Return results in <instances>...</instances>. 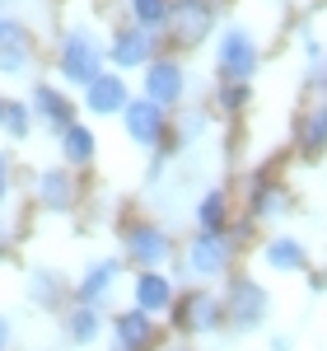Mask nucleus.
Listing matches in <instances>:
<instances>
[{
	"mask_svg": "<svg viewBox=\"0 0 327 351\" xmlns=\"http://www.w3.org/2000/svg\"><path fill=\"white\" fill-rule=\"evenodd\" d=\"M61 75L70 84H89L94 75H103V52H99V43L75 28V33H66V43H61V66H56Z\"/></svg>",
	"mask_w": 327,
	"mask_h": 351,
	"instance_id": "f257e3e1",
	"label": "nucleus"
},
{
	"mask_svg": "<svg viewBox=\"0 0 327 351\" xmlns=\"http://www.w3.org/2000/svg\"><path fill=\"white\" fill-rule=\"evenodd\" d=\"M155 56V38H150V28H122L117 33V43H112V61L117 66H145Z\"/></svg>",
	"mask_w": 327,
	"mask_h": 351,
	"instance_id": "6e6552de",
	"label": "nucleus"
},
{
	"mask_svg": "<svg viewBox=\"0 0 327 351\" xmlns=\"http://www.w3.org/2000/svg\"><path fill=\"white\" fill-rule=\"evenodd\" d=\"M66 337L80 342V347H84V342H94V337H99V309H94V304H80V309L66 319Z\"/></svg>",
	"mask_w": 327,
	"mask_h": 351,
	"instance_id": "f3484780",
	"label": "nucleus"
},
{
	"mask_svg": "<svg viewBox=\"0 0 327 351\" xmlns=\"http://www.w3.org/2000/svg\"><path fill=\"white\" fill-rule=\"evenodd\" d=\"M224 263H229V239L220 230H201L196 243H192V271L196 276H215V271H224Z\"/></svg>",
	"mask_w": 327,
	"mask_h": 351,
	"instance_id": "0eeeda50",
	"label": "nucleus"
},
{
	"mask_svg": "<svg viewBox=\"0 0 327 351\" xmlns=\"http://www.w3.org/2000/svg\"><path fill=\"white\" fill-rule=\"evenodd\" d=\"M5 192H10V164H5V155H0V202H5Z\"/></svg>",
	"mask_w": 327,
	"mask_h": 351,
	"instance_id": "a878e982",
	"label": "nucleus"
},
{
	"mask_svg": "<svg viewBox=\"0 0 327 351\" xmlns=\"http://www.w3.org/2000/svg\"><path fill=\"white\" fill-rule=\"evenodd\" d=\"M61 150H66V160L70 164H84V160H94V132L89 127H61Z\"/></svg>",
	"mask_w": 327,
	"mask_h": 351,
	"instance_id": "dca6fc26",
	"label": "nucleus"
},
{
	"mask_svg": "<svg viewBox=\"0 0 327 351\" xmlns=\"http://www.w3.org/2000/svg\"><path fill=\"white\" fill-rule=\"evenodd\" d=\"M267 291L257 286V281H239L234 291H229V314H234V324L239 328H252V324H262L267 319Z\"/></svg>",
	"mask_w": 327,
	"mask_h": 351,
	"instance_id": "423d86ee",
	"label": "nucleus"
},
{
	"mask_svg": "<svg viewBox=\"0 0 327 351\" xmlns=\"http://www.w3.org/2000/svg\"><path fill=\"white\" fill-rule=\"evenodd\" d=\"M0 117H5V99H0Z\"/></svg>",
	"mask_w": 327,
	"mask_h": 351,
	"instance_id": "cd10ccee",
	"label": "nucleus"
},
{
	"mask_svg": "<svg viewBox=\"0 0 327 351\" xmlns=\"http://www.w3.org/2000/svg\"><path fill=\"white\" fill-rule=\"evenodd\" d=\"M84 89H89L84 94V108L89 112H122V104H127V84L117 75H94Z\"/></svg>",
	"mask_w": 327,
	"mask_h": 351,
	"instance_id": "1a4fd4ad",
	"label": "nucleus"
},
{
	"mask_svg": "<svg viewBox=\"0 0 327 351\" xmlns=\"http://www.w3.org/2000/svg\"><path fill=\"white\" fill-rule=\"evenodd\" d=\"M168 300H173V291H168V281H164L159 271H140V281H136V309L155 314V309H168Z\"/></svg>",
	"mask_w": 327,
	"mask_h": 351,
	"instance_id": "ddd939ff",
	"label": "nucleus"
},
{
	"mask_svg": "<svg viewBox=\"0 0 327 351\" xmlns=\"http://www.w3.org/2000/svg\"><path fill=\"white\" fill-rule=\"evenodd\" d=\"M24 66H28V47H24V43H14V47H0V71H5V75H19Z\"/></svg>",
	"mask_w": 327,
	"mask_h": 351,
	"instance_id": "4be33fe9",
	"label": "nucleus"
},
{
	"mask_svg": "<svg viewBox=\"0 0 327 351\" xmlns=\"http://www.w3.org/2000/svg\"><path fill=\"white\" fill-rule=\"evenodd\" d=\"M267 263H272L276 271H304V267H309L300 239H272V243H267Z\"/></svg>",
	"mask_w": 327,
	"mask_h": 351,
	"instance_id": "2eb2a0df",
	"label": "nucleus"
},
{
	"mask_svg": "<svg viewBox=\"0 0 327 351\" xmlns=\"http://www.w3.org/2000/svg\"><path fill=\"white\" fill-rule=\"evenodd\" d=\"M164 19H173V33H178V38L196 43L206 28L215 24V5H211V0H178Z\"/></svg>",
	"mask_w": 327,
	"mask_h": 351,
	"instance_id": "20e7f679",
	"label": "nucleus"
},
{
	"mask_svg": "<svg viewBox=\"0 0 327 351\" xmlns=\"http://www.w3.org/2000/svg\"><path fill=\"white\" fill-rule=\"evenodd\" d=\"M150 337H155V328H150V319H145V309H131V314L117 319V347L140 351Z\"/></svg>",
	"mask_w": 327,
	"mask_h": 351,
	"instance_id": "4468645a",
	"label": "nucleus"
},
{
	"mask_svg": "<svg viewBox=\"0 0 327 351\" xmlns=\"http://www.w3.org/2000/svg\"><path fill=\"white\" fill-rule=\"evenodd\" d=\"M131 10H136V19H140V28L159 24L164 14H168V5H164V0H131Z\"/></svg>",
	"mask_w": 327,
	"mask_h": 351,
	"instance_id": "5701e85b",
	"label": "nucleus"
},
{
	"mask_svg": "<svg viewBox=\"0 0 327 351\" xmlns=\"http://www.w3.org/2000/svg\"><path fill=\"white\" fill-rule=\"evenodd\" d=\"M33 112H38L42 122H52L56 132H61V127H70V104L56 94L52 84H38V89H33Z\"/></svg>",
	"mask_w": 327,
	"mask_h": 351,
	"instance_id": "f8f14e48",
	"label": "nucleus"
},
{
	"mask_svg": "<svg viewBox=\"0 0 327 351\" xmlns=\"http://www.w3.org/2000/svg\"><path fill=\"white\" fill-rule=\"evenodd\" d=\"M168 351H187V347H168Z\"/></svg>",
	"mask_w": 327,
	"mask_h": 351,
	"instance_id": "c85d7f7f",
	"label": "nucleus"
},
{
	"mask_svg": "<svg viewBox=\"0 0 327 351\" xmlns=\"http://www.w3.org/2000/svg\"><path fill=\"white\" fill-rule=\"evenodd\" d=\"M304 145H309V150H323V145H327V104L313 108L309 127H304Z\"/></svg>",
	"mask_w": 327,
	"mask_h": 351,
	"instance_id": "412c9836",
	"label": "nucleus"
},
{
	"mask_svg": "<svg viewBox=\"0 0 327 351\" xmlns=\"http://www.w3.org/2000/svg\"><path fill=\"white\" fill-rule=\"evenodd\" d=\"M215 319H220V304H215V295H192V304H187V328H196V332H211L215 328Z\"/></svg>",
	"mask_w": 327,
	"mask_h": 351,
	"instance_id": "a211bd4d",
	"label": "nucleus"
},
{
	"mask_svg": "<svg viewBox=\"0 0 327 351\" xmlns=\"http://www.w3.org/2000/svg\"><path fill=\"white\" fill-rule=\"evenodd\" d=\"M220 71L229 80H252V71H257V43L248 38L244 28H224V38H220Z\"/></svg>",
	"mask_w": 327,
	"mask_h": 351,
	"instance_id": "f03ea898",
	"label": "nucleus"
},
{
	"mask_svg": "<svg viewBox=\"0 0 327 351\" xmlns=\"http://www.w3.org/2000/svg\"><path fill=\"white\" fill-rule=\"evenodd\" d=\"M122 117H127V136L136 141V145H159L164 136V108L159 104H150V99H127L122 104Z\"/></svg>",
	"mask_w": 327,
	"mask_h": 351,
	"instance_id": "7ed1b4c3",
	"label": "nucleus"
},
{
	"mask_svg": "<svg viewBox=\"0 0 327 351\" xmlns=\"http://www.w3.org/2000/svg\"><path fill=\"white\" fill-rule=\"evenodd\" d=\"M5 342H10V328H5V319H0V351H5Z\"/></svg>",
	"mask_w": 327,
	"mask_h": 351,
	"instance_id": "bb28decb",
	"label": "nucleus"
},
{
	"mask_svg": "<svg viewBox=\"0 0 327 351\" xmlns=\"http://www.w3.org/2000/svg\"><path fill=\"white\" fill-rule=\"evenodd\" d=\"M42 202H47L52 211H66V202H70V178H66V173H42Z\"/></svg>",
	"mask_w": 327,
	"mask_h": 351,
	"instance_id": "6ab92c4d",
	"label": "nucleus"
},
{
	"mask_svg": "<svg viewBox=\"0 0 327 351\" xmlns=\"http://www.w3.org/2000/svg\"><path fill=\"white\" fill-rule=\"evenodd\" d=\"M127 248H131L136 263H164L168 258V239H164V230H155V225H131Z\"/></svg>",
	"mask_w": 327,
	"mask_h": 351,
	"instance_id": "9d476101",
	"label": "nucleus"
},
{
	"mask_svg": "<svg viewBox=\"0 0 327 351\" xmlns=\"http://www.w3.org/2000/svg\"><path fill=\"white\" fill-rule=\"evenodd\" d=\"M145 94H150V104H178L183 99V66L178 61H150V71H145Z\"/></svg>",
	"mask_w": 327,
	"mask_h": 351,
	"instance_id": "39448f33",
	"label": "nucleus"
},
{
	"mask_svg": "<svg viewBox=\"0 0 327 351\" xmlns=\"http://www.w3.org/2000/svg\"><path fill=\"white\" fill-rule=\"evenodd\" d=\"M0 122H10V132H14V136H24L28 132V108H24V104H5V117H0Z\"/></svg>",
	"mask_w": 327,
	"mask_h": 351,
	"instance_id": "b1692460",
	"label": "nucleus"
},
{
	"mask_svg": "<svg viewBox=\"0 0 327 351\" xmlns=\"http://www.w3.org/2000/svg\"><path fill=\"white\" fill-rule=\"evenodd\" d=\"M196 220H201V230H220L224 225V192H206L196 206Z\"/></svg>",
	"mask_w": 327,
	"mask_h": 351,
	"instance_id": "aec40b11",
	"label": "nucleus"
},
{
	"mask_svg": "<svg viewBox=\"0 0 327 351\" xmlns=\"http://www.w3.org/2000/svg\"><path fill=\"white\" fill-rule=\"evenodd\" d=\"M117 351H127V347H117Z\"/></svg>",
	"mask_w": 327,
	"mask_h": 351,
	"instance_id": "c756f323",
	"label": "nucleus"
},
{
	"mask_svg": "<svg viewBox=\"0 0 327 351\" xmlns=\"http://www.w3.org/2000/svg\"><path fill=\"white\" fill-rule=\"evenodd\" d=\"M14 43H24V24L19 19H0V47H14Z\"/></svg>",
	"mask_w": 327,
	"mask_h": 351,
	"instance_id": "393cba45",
	"label": "nucleus"
},
{
	"mask_svg": "<svg viewBox=\"0 0 327 351\" xmlns=\"http://www.w3.org/2000/svg\"><path fill=\"white\" fill-rule=\"evenodd\" d=\"M112 281H117V263H94L80 281V300L84 304H103L112 295Z\"/></svg>",
	"mask_w": 327,
	"mask_h": 351,
	"instance_id": "9b49d317",
	"label": "nucleus"
}]
</instances>
